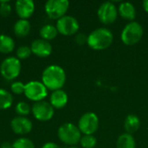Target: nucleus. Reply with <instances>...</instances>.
<instances>
[{
	"label": "nucleus",
	"instance_id": "1",
	"mask_svg": "<svg viewBox=\"0 0 148 148\" xmlns=\"http://www.w3.org/2000/svg\"><path fill=\"white\" fill-rule=\"evenodd\" d=\"M42 82L49 90L62 89L66 82V73L58 65L48 66L42 74Z\"/></svg>",
	"mask_w": 148,
	"mask_h": 148
},
{
	"label": "nucleus",
	"instance_id": "2",
	"mask_svg": "<svg viewBox=\"0 0 148 148\" xmlns=\"http://www.w3.org/2000/svg\"><path fill=\"white\" fill-rule=\"evenodd\" d=\"M114 35L107 28H97L88 36V45L95 50H103L111 46Z\"/></svg>",
	"mask_w": 148,
	"mask_h": 148
},
{
	"label": "nucleus",
	"instance_id": "3",
	"mask_svg": "<svg viewBox=\"0 0 148 148\" xmlns=\"http://www.w3.org/2000/svg\"><path fill=\"white\" fill-rule=\"evenodd\" d=\"M59 140L69 146H75L80 143L82 139V133L78 127L73 123L67 122L62 124L57 131Z\"/></svg>",
	"mask_w": 148,
	"mask_h": 148
},
{
	"label": "nucleus",
	"instance_id": "4",
	"mask_svg": "<svg viewBox=\"0 0 148 148\" xmlns=\"http://www.w3.org/2000/svg\"><path fill=\"white\" fill-rule=\"evenodd\" d=\"M143 36L142 26L135 22L132 21L128 23L121 32V40L124 44L132 46L138 43Z\"/></svg>",
	"mask_w": 148,
	"mask_h": 148
},
{
	"label": "nucleus",
	"instance_id": "5",
	"mask_svg": "<svg viewBox=\"0 0 148 148\" xmlns=\"http://www.w3.org/2000/svg\"><path fill=\"white\" fill-rule=\"evenodd\" d=\"M21 68L20 60L16 57L10 56L2 62L0 65V73L4 79L11 81L20 75Z\"/></svg>",
	"mask_w": 148,
	"mask_h": 148
},
{
	"label": "nucleus",
	"instance_id": "6",
	"mask_svg": "<svg viewBox=\"0 0 148 148\" xmlns=\"http://www.w3.org/2000/svg\"><path fill=\"white\" fill-rule=\"evenodd\" d=\"M23 94L29 100L37 102L44 101L48 95V88L43 85L42 82L31 81L25 84Z\"/></svg>",
	"mask_w": 148,
	"mask_h": 148
},
{
	"label": "nucleus",
	"instance_id": "7",
	"mask_svg": "<svg viewBox=\"0 0 148 148\" xmlns=\"http://www.w3.org/2000/svg\"><path fill=\"white\" fill-rule=\"evenodd\" d=\"M69 7L68 0H49L45 3L44 9L48 16L54 20H58L64 16Z\"/></svg>",
	"mask_w": 148,
	"mask_h": 148
},
{
	"label": "nucleus",
	"instance_id": "8",
	"mask_svg": "<svg viewBox=\"0 0 148 148\" xmlns=\"http://www.w3.org/2000/svg\"><path fill=\"white\" fill-rule=\"evenodd\" d=\"M78 127L84 135L94 134L99 128L98 116L93 112L85 113L78 121Z\"/></svg>",
	"mask_w": 148,
	"mask_h": 148
},
{
	"label": "nucleus",
	"instance_id": "9",
	"mask_svg": "<svg viewBox=\"0 0 148 148\" xmlns=\"http://www.w3.org/2000/svg\"><path fill=\"white\" fill-rule=\"evenodd\" d=\"M79 23L77 19L72 16L65 15L56 21V29L58 33L63 36H72L78 33Z\"/></svg>",
	"mask_w": 148,
	"mask_h": 148
},
{
	"label": "nucleus",
	"instance_id": "10",
	"mask_svg": "<svg viewBox=\"0 0 148 148\" xmlns=\"http://www.w3.org/2000/svg\"><path fill=\"white\" fill-rule=\"evenodd\" d=\"M31 112L34 117L40 121H50L55 114V108L51 104L45 101L35 102L31 108Z\"/></svg>",
	"mask_w": 148,
	"mask_h": 148
},
{
	"label": "nucleus",
	"instance_id": "11",
	"mask_svg": "<svg viewBox=\"0 0 148 148\" xmlns=\"http://www.w3.org/2000/svg\"><path fill=\"white\" fill-rule=\"evenodd\" d=\"M97 15L100 21L105 24H111L115 22L118 16V10L112 2L102 3L97 10Z\"/></svg>",
	"mask_w": 148,
	"mask_h": 148
},
{
	"label": "nucleus",
	"instance_id": "12",
	"mask_svg": "<svg viewBox=\"0 0 148 148\" xmlns=\"http://www.w3.org/2000/svg\"><path fill=\"white\" fill-rule=\"evenodd\" d=\"M10 127L16 134H27L31 132L33 124L31 121L24 116H16L10 121Z\"/></svg>",
	"mask_w": 148,
	"mask_h": 148
},
{
	"label": "nucleus",
	"instance_id": "13",
	"mask_svg": "<svg viewBox=\"0 0 148 148\" xmlns=\"http://www.w3.org/2000/svg\"><path fill=\"white\" fill-rule=\"evenodd\" d=\"M30 49L32 54L38 57H48L52 53V45L49 41L39 38L32 42Z\"/></svg>",
	"mask_w": 148,
	"mask_h": 148
},
{
	"label": "nucleus",
	"instance_id": "14",
	"mask_svg": "<svg viewBox=\"0 0 148 148\" xmlns=\"http://www.w3.org/2000/svg\"><path fill=\"white\" fill-rule=\"evenodd\" d=\"M15 10L20 19L27 20L35 11V3L32 0H18L16 2Z\"/></svg>",
	"mask_w": 148,
	"mask_h": 148
},
{
	"label": "nucleus",
	"instance_id": "15",
	"mask_svg": "<svg viewBox=\"0 0 148 148\" xmlns=\"http://www.w3.org/2000/svg\"><path fill=\"white\" fill-rule=\"evenodd\" d=\"M69 101L67 93L62 89H58L52 91V94L49 97V103L54 108L61 109L64 108Z\"/></svg>",
	"mask_w": 148,
	"mask_h": 148
},
{
	"label": "nucleus",
	"instance_id": "16",
	"mask_svg": "<svg viewBox=\"0 0 148 148\" xmlns=\"http://www.w3.org/2000/svg\"><path fill=\"white\" fill-rule=\"evenodd\" d=\"M119 14L127 20H134L136 16V10L134 5L130 2H122L118 7Z\"/></svg>",
	"mask_w": 148,
	"mask_h": 148
},
{
	"label": "nucleus",
	"instance_id": "17",
	"mask_svg": "<svg viewBox=\"0 0 148 148\" xmlns=\"http://www.w3.org/2000/svg\"><path fill=\"white\" fill-rule=\"evenodd\" d=\"M140 127V120L135 114H128L124 121V128L127 134H133Z\"/></svg>",
	"mask_w": 148,
	"mask_h": 148
},
{
	"label": "nucleus",
	"instance_id": "18",
	"mask_svg": "<svg viewBox=\"0 0 148 148\" xmlns=\"http://www.w3.org/2000/svg\"><path fill=\"white\" fill-rule=\"evenodd\" d=\"M30 29H31L30 23L25 19L17 20L13 26V30L15 35H16L19 37L27 36L30 32Z\"/></svg>",
	"mask_w": 148,
	"mask_h": 148
},
{
	"label": "nucleus",
	"instance_id": "19",
	"mask_svg": "<svg viewBox=\"0 0 148 148\" xmlns=\"http://www.w3.org/2000/svg\"><path fill=\"white\" fill-rule=\"evenodd\" d=\"M15 48V42L10 36L2 34L0 35V53L10 54Z\"/></svg>",
	"mask_w": 148,
	"mask_h": 148
},
{
	"label": "nucleus",
	"instance_id": "20",
	"mask_svg": "<svg viewBox=\"0 0 148 148\" xmlns=\"http://www.w3.org/2000/svg\"><path fill=\"white\" fill-rule=\"evenodd\" d=\"M116 147L117 148H135L136 147V142L132 134H122L119 136L117 142H116Z\"/></svg>",
	"mask_w": 148,
	"mask_h": 148
},
{
	"label": "nucleus",
	"instance_id": "21",
	"mask_svg": "<svg viewBox=\"0 0 148 148\" xmlns=\"http://www.w3.org/2000/svg\"><path fill=\"white\" fill-rule=\"evenodd\" d=\"M40 36L42 39L46 41H50L55 39L58 35V30L55 25L45 24L40 29Z\"/></svg>",
	"mask_w": 148,
	"mask_h": 148
},
{
	"label": "nucleus",
	"instance_id": "22",
	"mask_svg": "<svg viewBox=\"0 0 148 148\" xmlns=\"http://www.w3.org/2000/svg\"><path fill=\"white\" fill-rule=\"evenodd\" d=\"M12 103H13L12 95L9 91L3 88H0V110L10 108Z\"/></svg>",
	"mask_w": 148,
	"mask_h": 148
},
{
	"label": "nucleus",
	"instance_id": "23",
	"mask_svg": "<svg viewBox=\"0 0 148 148\" xmlns=\"http://www.w3.org/2000/svg\"><path fill=\"white\" fill-rule=\"evenodd\" d=\"M80 144L83 148H95L97 144V140L93 134L83 135L80 140Z\"/></svg>",
	"mask_w": 148,
	"mask_h": 148
},
{
	"label": "nucleus",
	"instance_id": "24",
	"mask_svg": "<svg viewBox=\"0 0 148 148\" xmlns=\"http://www.w3.org/2000/svg\"><path fill=\"white\" fill-rule=\"evenodd\" d=\"M12 148H36L32 140L27 138H20L14 141Z\"/></svg>",
	"mask_w": 148,
	"mask_h": 148
},
{
	"label": "nucleus",
	"instance_id": "25",
	"mask_svg": "<svg viewBox=\"0 0 148 148\" xmlns=\"http://www.w3.org/2000/svg\"><path fill=\"white\" fill-rule=\"evenodd\" d=\"M15 110L16 112V114H18V116H24L25 115H28L30 111H31V108L29 107V105L25 102V101H19L16 108H15Z\"/></svg>",
	"mask_w": 148,
	"mask_h": 148
},
{
	"label": "nucleus",
	"instance_id": "26",
	"mask_svg": "<svg viewBox=\"0 0 148 148\" xmlns=\"http://www.w3.org/2000/svg\"><path fill=\"white\" fill-rule=\"evenodd\" d=\"M32 54L30 47L26 46V45H23L18 47V49H16V58L20 59H27L30 56V55Z\"/></svg>",
	"mask_w": 148,
	"mask_h": 148
},
{
	"label": "nucleus",
	"instance_id": "27",
	"mask_svg": "<svg viewBox=\"0 0 148 148\" xmlns=\"http://www.w3.org/2000/svg\"><path fill=\"white\" fill-rule=\"evenodd\" d=\"M25 84H23L22 82H14L10 85V90L15 95H22L24 93Z\"/></svg>",
	"mask_w": 148,
	"mask_h": 148
},
{
	"label": "nucleus",
	"instance_id": "28",
	"mask_svg": "<svg viewBox=\"0 0 148 148\" xmlns=\"http://www.w3.org/2000/svg\"><path fill=\"white\" fill-rule=\"evenodd\" d=\"M11 6L8 1L0 2V15L2 16H9L11 13Z\"/></svg>",
	"mask_w": 148,
	"mask_h": 148
},
{
	"label": "nucleus",
	"instance_id": "29",
	"mask_svg": "<svg viewBox=\"0 0 148 148\" xmlns=\"http://www.w3.org/2000/svg\"><path fill=\"white\" fill-rule=\"evenodd\" d=\"M75 42L78 45H84L88 42V36H86L84 33H77L75 36Z\"/></svg>",
	"mask_w": 148,
	"mask_h": 148
},
{
	"label": "nucleus",
	"instance_id": "30",
	"mask_svg": "<svg viewBox=\"0 0 148 148\" xmlns=\"http://www.w3.org/2000/svg\"><path fill=\"white\" fill-rule=\"evenodd\" d=\"M42 148H61L57 144L54 143V142H47L45 143Z\"/></svg>",
	"mask_w": 148,
	"mask_h": 148
},
{
	"label": "nucleus",
	"instance_id": "31",
	"mask_svg": "<svg viewBox=\"0 0 148 148\" xmlns=\"http://www.w3.org/2000/svg\"><path fill=\"white\" fill-rule=\"evenodd\" d=\"M1 148H12V144L8 141H5V142L2 143Z\"/></svg>",
	"mask_w": 148,
	"mask_h": 148
},
{
	"label": "nucleus",
	"instance_id": "32",
	"mask_svg": "<svg viewBox=\"0 0 148 148\" xmlns=\"http://www.w3.org/2000/svg\"><path fill=\"white\" fill-rule=\"evenodd\" d=\"M142 4H143V8L145 10V11L148 13V0H144Z\"/></svg>",
	"mask_w": 148,
	"mask_h": 148
},
{
	"label": "nucleus",
	"instance_id": "33",
	"mask_svg": "<svg viewBox=\"0 0 148 148\" xmlns=\"http://www.w3.org/2000/svg\"><path fill=\"white\" fill-rule=\"evenodd\" d=\"M69 148H78V147H69Z\"/></svg>",
	"mask_w": 148,
	"mask_h": 148
}]
</instances>
